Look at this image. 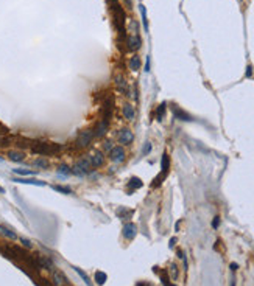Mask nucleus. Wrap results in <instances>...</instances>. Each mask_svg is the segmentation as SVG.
I'll return each mask as SVG.
<instances>
[{"label":"nucleus","instance_id":"nucleus-1","mask_svg":"<svg viewBox=\"0 0 254 286\" xmlns=\"http://www.w3.org/2000/svg\"><path fill=\"white\" fill-rule=\"evenodd\" d=\"M31 152H35L37 156H53L56 152H59L61 145L58 143H48V142H37L31 145Z\"/></svg>","mask_w":254,"mask_h":286},{"label":"nucleus","instance_id":"nucleus-2","mask_svg":"<svg viewBox=\"0 0 254 286\" xmlns=\"http://www.w3.org/2000/svg\"><path fill=\"white\" fill-rule=\"evenodd\" d=\"M94 139H95L94 129H84L77 135V139H75V146L80 148V149H84L92 143Z\"/></svg>","mask_w":254,"mask_h":286},{"label":"nucleus","instance_id":"nucleus-3","mask_svg":"<svg viewBox=\"0 0 254 286\" xmlns=\"http://www.w3.org/2000/svg\"><path fill=\"white\" fill-rule=\"evenodd\" d=\"M161 168H162V171H161V174L155 179V182L151 184V187L155 188V187H157V185H161V182L167 177V174H168V171H170V159H168V156L167 154H164L162 156V160H161Z\"/></svg>","mask_w":254,"mask_h":286},{"label":"nucleus","instance_id":"nucleus-4","mask_svg":"<svg viewBox=\"0 0 254 286\" xmlns=\"http://www.w3.org/2000/svg\"><path fill=\"white\" fill-rule=\"evenodd\" d=\"M90 162H89V159H78L77 160V163L73 165V168H72V173L73 174H77V176H84V174H87L90 171Z\"/></svg>","mask_w":254,"mask_h":286},{"label":"nucleus","instance_id":"nucleus-5","mask_svg":"<svg viewBox=\"0 0 254 286\" xmlns=\"http://www.w3.org/2000/svg\"><path fill=\"white\" fill-rule=\"evenodd\" d=\"M126 44H128V50H130V51H136V50L140 48L142 39H140V36H139V30L133 31L131 34L126 37Z\"/></svg>","mask_w":254,"mask_h":286},{"label":"nucleus","instance_id":"nucleus-6","mask_svg":"<svg viewBox=\"0 0 254 286\" xmlns=\"http://www.w3.org/2000/svg\"><path fill=\"white\" fill-rule=\"evenodd\" d=\"M87 159H89L92 168H100V167L105 165V156H103V152L98 151V149H95V151L90 152V154L87 156Z\"/></svg>","mask_w":254,"mask_h":286},{"label":"nucleus","instance_id":"nucleus-7","mask_svg":"<svg viewBox=\"0 0 254 286\" xmlns=\"http://www.w3.org/2000/svg\"><path fill=\"white\" fill-rule=\"evenodd\" d=\"M12 182H16V184H28V185H36V187H45L47 184H45L44 180H39V179H35V177H12L11 179Z\"/></svg>","mask_w":254,"mask_h":286},{"label":"nucleus","instance_id":"nucleus-8","mask_svg":"<svg viewBox=\"0 0 254 286\" xmlns=\"http://www.w3.org/2000/svg\"><path fill=\"white\" fill-rule=\"evenodd\" d=\"M109 159L115 163H120V162L125 160V149L122 146H112V149L109 151Z\"/></svg>","mask_w":254,"mask_h":286},{"label":"nucleus","instance_id":"nucleus-9","mask_svg":"<svg viewBox=\"0 0 254 286\" xmlns=\"http://www.w3.org/2000/svg\"><path fill=\"white\" fill-rule=\"evenodd\" d=\"M133 140H134V134L130 128H123L122 131L119 132V142L122 145H130Z\"/></svg>","mask_w":254,"mask_h":286},{"label":"nucleus","instance_id":"nucleus-10","mask_svg":"<svg viewBox=\"0 0 254 286\" xmlns=\"http://www.w3.org/2000/svg\"><path fill=\"white\" fill-rule=\"evenodd\" d=\"M122 233H123V236L126 239H133L136 236V233H137V226H136V224H133V222H126L123 226V232H122Z\"/></svg>","mask_w":254,"mask_h":286},{"label":"nucleus","instance_id":"nucleus-11","mask_svg":"<svg viewBox=\"0 0 254 286\" xmlns=\"http://www.w3.org/2000/svg\"><path fill=\"white\" fill-rule=\"evenodd\" d=\"M52 278H53V286H66V285H69L66 275L62 272H59V271H53Z\"/></svg>","mask_w":254,"mask_h":286},{"label":"nucleus","instance_id":"nucleus-12","mask_svg":"<svg viewBox=\"0 0 254 286\" xmlns=\"http://www.w3.org/2000/svg\"><path fill=\"white\" fill-rule=\"evenodd\" d=\"M173 109V115H175V118H178V120H182V121H192V117H190L187 112H184L181 109V107H178V106H173L172 107Z\"/></svg>","mask_w":254,"mask_h":286},{"label":"nucleus","instance_id":"nucleus-13","mask_svg":"<svg viewBox=\"0 0 254 286\" xmlns=\"http://www.w3.org/2000/svg\"><path fill=\"white\" fill-rule=\"evenodd\" d=\"M123 117L128 120V121H133L136 117V112H134V107H133V104H130V103H126V104H123Z\"/></svg>","mask_w":254,"mask_h":286},{"label":"nucleus","instance_id":"nucleus-14","mask_svg":"<svg viewBox=\"0 0 254 286\" xmlns=\"http://www.w3.org/2000/svg\"><path fill=\"white\" fill-rule=\"evenodd\" d=\"M0 233H2L3 236H6L8 239H12V241H16V239H19V236L16 235V232H12L10 227L3 226V224H0Z\"/></svg>","mask_w":254,"mask_h":286},{"label":"nucleus","instance_id":"nucleus-15","mask_svg":"<svg viewBox=\"0 0 254 286\" xmlns=\"http://www.w3.org/2000/svg\"><path fill=\"white\" fill-rule=\"evenodd\" d=\"M8 159L12 160V162H22L25 159V154L22 151H14V149H10V151L6 152Z\"/></svg>","mask_w":254,"mask_h":286},{"label":"nucleus","instance_id":"nucleus-16","mask_svg":"<svg viewBox=\"0 0 254 286\" xmlns=\"http://www.w3.org/2000/svg\"><path fill=\"white\" fill-rule=\"evenodd\" d=\"M133 215H134V210H131V208H125V207L117 208V216L120 219H130Z\"/></svg>","mask_w":254,"mask_h":286},{"label":"nucleus","instance_id":"nucleus-17","mask_svg":"<svg viewBox=\"0 0 254 286\" xmlns=\"http://www.w3.org/2000/svg\"><path fill=\"white\" fill-rule=\"evenodd\" d=\"M114 81H115V86H117V89L120 90V92L122 93L126 92V81H125V78L122 76V75H117V76L114 78Z\"/></svg>","mask_w":254,"mask_h":286},{"label":"nucleus","instance_id":"nucleus-18","mask_svg":"<svg viewBox=\"0 0 254 286\" xmlns=\"http://www.w3.org/2000/svg\"><path fill=\"white\" fill-rule=\"evenodd\" d=\"M140 64H142L140 58L137 56V55H133L131 59H130V69L133 70V72H137V70L140 69Z\"/></svg>","mask_w":254,"mask_h":286},{"label":"nucleus","instance_id":"nucleus-19","mask_svg":"<svg viewBox=\"0 0 254 286\" xmlns=\"http://www.w3.org/2000/svg\"><path fill=\"white\" fill-rule=\"evenodd\" d=\"M94 280H95V283H97L98 286H101V285L106 283L108 275L103 271H97V272H95V275H94Z\"/></svg>","mask_w":254,"mask_h":286},{"label":"nucleus","instance_id":"nucleus-20","mask_svg":"<svg viewBox=\"0 0 254 286\" xmlns=\"http://www.w3.org/2000/svg\"><path fill=\"white\" fill-rule=\"evenodd\" d=\"M12 173L17 174V176H35L36 171L33 169H25V168H12Z\"/></svg>","mask_w":254,"mask_h":286},{"label":"nucleus","instance_id":"nucleus-21","mask_svg":"<svg viewBox=\"0 0 254 286\" xmlns=\"http://www.w3.org/2000/svg\"><path fill=\"white\" fill-rule=\"evenodd\" d=\"M33 165L37 168H42V169H47L48 168V162L44 159V157H37V159L33 160Z\"/></svg>","mask_w":254,"mask_h":286},{"label":"nucleus","instance_id":"nucleus-22","mask_svg":"<svg viewBox=\"0 0 254 286\" xmlns=\"http://www.w3.org/2000/svg\"><path fill=\"white\" fill-rule=\"evenodd\" d=\"M144 185V182L139 179V177H131L130 179V182H128V187L130 188H133V190H137V188H140V187Z\"/></svg>","mask_w":254,"mask_h":286},{"label":"nucleus","instance_id":"nucleus-23","mask_svg":"<svg viewBox=\"0 0 254 286\" xmlns=\"http://www.w3.org/2000/svg\"><path fill=\"white\" fill-rule=\"evenodd\" d=\"M73 269H75V272H77L78 275H80L81 278L84 280V283H86L87 286H94V285H92V281H90V278L87 277V274H86V272H83L81 269H80V267H77V266H73Z\"/></svg>","mask_w":254,"mask_h":286},{"label":"nucleus","instance_id":"nucleus-24","mask_svg":"<svg viewBox=\"0 0 254 286\" xmlns=\"http://www.w3.org/2000/svg\"><path fill=\"white\" fill-rule=\"evenodd\" d=\"M52 188L55 190V191L62 193V194H72V193H73L72 188H69V187H64V185H53Z\"/></svg>","mask_w":254,"mask_h":286},{"label":"nucleus","instance_id":"nucleus-25","mask_svg":"<svg viewBox=\"0 0 254 286\" xmlns=\"http://www.w3.org/2000/svg\"><path fill=\"white\" fill-rule=\"evenodd\" d=\"M140 8V16H142V22H144V27H145V31H148V20H147V10H145L144 5H139Z\"/></svg>","mask_w":254,"mask_h":286},{"label":"nucleus","instance_id":"nucleus-26","mask_svg":"<svg viewBox=\"0 0 254 286\" xmlns=\"http://www.w3.org/2000/svg\"><path fill=\"white\" fill-rule=\"evenodd\" d=\"M164 115H165V103H162V104H159L157 109H156V118L161 121V120L164 118Z\"/></svg>","mask_w":254,"mask_h":286},{"label":"nucleus","instance_id":"nucleus-27","mask_svg":"<svg viewBox=\"0 0 254 286\" xmlns=\"http://www.w3.org/2000/svg\"><path fill=\"white\" fill-rule=\"evenodd\" d=\"M58 174L69 176V174H72V169H70V167H67V165H61V167L58 168Z\"/></svg>","mask_w":254,"mask_h":286},{"label":"nucleus","instance_id":"nucleus-28","mask_svg":"<svg viewBox=\"0 0 254 286\" xmlns=\"http://www.w3.org/2000/svg\"><path fill=\"white\" fill-rule=\"evenodd\" d=\"M161 281H162V285H164V286H175V285L170 283V280H168V277H167V272H165V271L161 272Z\"/></svg>","mask_w":254,"mask_h":286},{"label":"nucleus","instance_id":"nucleus-29","mask_svg":"<svg viewBox=\"0 0 254 286\" xmlns=\"http://www.w3.org/2000/svg\"><path fill=\"white\" fill-rule=\"evenodd\" d=\"M20 239V243L23 244V247H27V249H31L33 247V243L30 241V239H27V238H19Z\"/></svg>","mask_w":254,"mask_h":286},{"label":"nucleus","instance_id":"nucleus-30","mask_svg":"<svg viewBox=\"0 0 254 286\" xmlns=\"http://www.w3.org/2000/svg\"><path fill=\"white\" fill-rule=\"evenodd\" d=\"M150 151H151V145H150L148 142L147 143H145V146H144V149H142V152H144V156H147L148 154V152Z\"/></svg>","mask_w":254,"mask_h":286},{"label":"nucleus","instance_id":"nucleus-31","mask_svg":"<svg viewBox=\"0 0 254 286\" xmlns=\"http://www.w3.org/2000/svg\"><path fill=\"white\" fill-rule=\"evenodd\" d=\"M170 271H172V278H176V277H178V269H176V266H175V264H172V266H170Z\"/></svg>","mask_w":254,"mask_h":286},{"label":"nucleus","instance_id":"nucleus-32","mask_svg":"<svg viewBox=\"0 0 254 286\" xmlns=\"http://www.w3.org/2000/svg\"><path fill=\"white\" fill-rule=\"evenodd\" d=\"M218 226H220V216H215L214 221H212V227H214V229H217Z\"/></svg>","mask_w":254,"mask_h":286},{"label":"nucleus","instance_id":"nucleus-33","mask_svg":"<svg viewBox=\"0 0 254 286\" xmlns=\"http://www.w3.org/2000/svg\"><path fill=\"white\" fill-rule=\"evenodd\" d=\"M6 145H10V139H3V137H0V146H6Z\"/></svg>","mask_w":254,"mask_h":286},{"label":"nucleus","instance_id":"nucleus-34","mask_svg":"<svg viewBox=\"0 0 254 286\" xmlns=\"http://www.w3.org/2000/svg\"><path fill=\"white\" fill-rule=\"evenodd\" d=\"M112 142H109V140H108V142H105V145H103V148H105V149H109V151H111V149H112V145H111Z\"/></svg>","mask_w":254,"mask_h":286},{"label":"nucleus","instance_id":"nucleus-35","mask_svg":"<svg viewBox=\"0 0 254 286\" xmlns=\"http://www.w3.org/2000/svg\"><path fill=\"white\" fill-rule=\"evenodd\" d=\"M123 2H125V6H126L128 10H131V8H133V2H131V0H123Z\"/></svg>","mask_w":254,"mask_h":286},{"label":"nucleus","instance_id":"nucleus-36","mask_svg":"<svg viewBox=\"0 0 254 286\" xmlns=\"http://www.w3.org/2000/svg\"><path fill=\"white\" fill-rule=\"evenodd\" d=\"M145 72H150V56H147V62H145Z\"/></svg>","mask_w":254,"mask_h":286},{"label":"nucleus","instance_id":"nucleus-37","mask_svg":"<svg viewBox=\"0 0 254 286\" xmlns=\"http://www.w3.org/2000/svg\"><path fill=\"white\" fill-rule=\"evenodd\" d=\"M253 75V67L251 65H248V69H246V78H249Z\"/></svg>","mask_w":254,"mask_h":286},{"label":"nucleus","instance_id":"nucleus-38","mask_svg":"<svg viewBox=\"0 0 254 286\" xmlns=\"http://www.w3.org/2000/svg\"><path fill=\"white\" fill-rule=\"evenodd\" d=\"M237 267H239V266H237L235 263H231V271H237Z\"/></svg>","mask_w":254,"mask_h":286},{"label":"nucleus","instance_id":"nucleus-39","mask_svg":"<svg viewBox=\"0 0 254 286\" xmlns=\"http://www.w3.org/2000/svg\"><path fill=\"white\" fill-rule=\"evenodd\" d=\"M175 243H176V238H172V239H170V247H173Z\"/></svg>","mask_w":254,"mask_h":286},{"label":"nucleus","instance_id":"nucleus-40","mask_svg":"<svg viewBox=\"0 0 254 286\" xmlns=\"http://www.w3.org/2000/svg\"><path fill=\"white\" fill-rule=\"evenodd\" d=\"M136 286H150L148 283H144V281H140V283H137Z\"/></svg>","mask_w":254,"mask_h":286},{"label":"nucleus","instance_id":"nucleus-41","mask_svg":"<svg viewBox=\"0 0 254 286\" xmlns=\"http://www.w3.org/2000/svg\"><path fill=\"white\" fill-rule=\"evenodd\" d=\"M0 193H5V188H3V187H0Z\"/></svg>","mask_w":254,"mask_h":286}]
</instances>
